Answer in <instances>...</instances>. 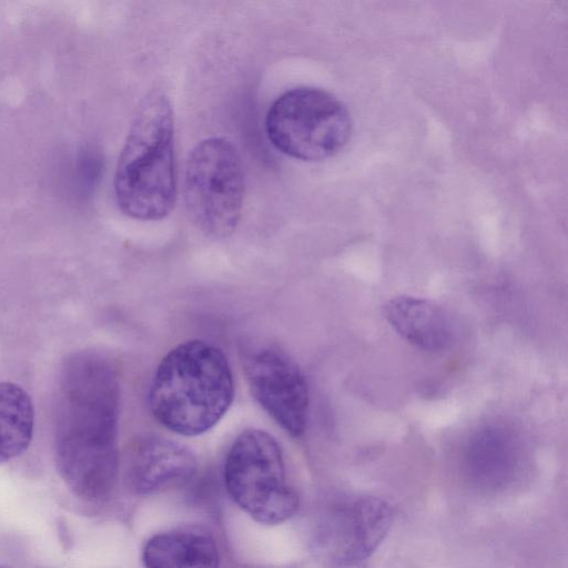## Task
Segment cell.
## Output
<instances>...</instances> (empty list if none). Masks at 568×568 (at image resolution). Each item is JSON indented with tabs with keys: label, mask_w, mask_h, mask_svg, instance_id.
Returning <instances> with one entry per match:
<instances>
[{
	"label": "cell",
	"mask_w": 568,
	"mask_h": 568,
	"mask_svg": "<svg viewBox=\"0 0 568 568\" xmlns=\"http://www.w3.org/2000/svg\"><path fill=\"white\" fill-rule=\"evenodd\" d=\"M121 386L114 363L94 351L71 354L58 378L54 459L71 491L87 501L105 499L118 474Z\"/></svg>",
	"instance_id": "obj_1"
},
{
	"label": "cell",
	"mask_w": 568,
	"mask_h": 568,
	"mask_svg": "<svg viewBox=\"0 0 568 568\" xmlns=\"http://www.w3.org/2000/svg\"><path fill=\"white\" fill-rule=\"evenodd\" d=\"M233 398V374L225 354L206 341L190 339L173 347L159 363L149 406L166 429L199 436L224 417Z\"/></svg>",
	"instance_id": "obj_2"
},
{
	"label": "cell",
	"mask_w": 568,
	"mask_h": 568,
	"mask_svg": "<svg viewBox=\"0 0 568 568\" xmlns=\"http://www.w3.org/2000/svg\"><path fill=\"white\" fill-rule=\"evenodd\" d=\"M114 194L121 212L139 221L162 220L175 205L174 114L161 90L138 105L118 160Z\"/></svg>",
	"instance_id": "obj_3"
},
{
	"label": "cell",
	"mask_w": 568,
	"mask_h": 568,
	"mask_svg": "<svg viewBox=\"0 0 568 568\" xmlns=\"http://www.w3.org/2000/svg\"><path fill=\"white\" fill-rule=\"evenodd\" d=\"M265 131L281 153L317 162L334 156L346 145L352 120L336 95L303 85L283 92L272 102L265 116Z\"/></svg>",
	"instance_id": "obj_4"
},
{
	"label": "cell",
	"mask_w": 568,
	"mask_h": 568,
	"mask_svg": "<svg viewBox=\"0 0 568 568\" xmlns=\"http://www.w3.org/2000/svg\"><path fill=\"white\" fill-rule=\"evenodd\" d=\"M245 193L241 155L222 136L200 141L186 160L183 195L186 211L204 234L223 239L239 225Z\"/></svg>",
	"instance_id": "obj_5"
},
{
	"label": "cell",
	"mask_w": 568,
	"mask_h": 568,
	"mask_svg": "<svg viewBox=\"0 0 568 568\" xmlns=\"http://www.w3.org/2000/svg\"><path fill=\"white\" fill-rule=\"evenodd\" d=\"M224 481L234 503L260 524H281L298 508L281 447L265 430L246 429L235 438L225 458Z\"/></svg>",
	"instance_id": "obj_6"
},
{
	"label": "cell",
	"mask_w": 568,
	"mask_h": 568,
	"mask_svg": "<svg viewBox=\"0 0 568 568\" xmlns=\"http://www.w3.org/2000/svg\"><path fill=\"white\" fill-rule=\"evenodd\" d=\"M248 387L261 407L293 437L306 428L310 395L305 376L282 349L257 346L244 356Z\"/></svg>",
	"instance_id": "obj_7"
},
{
	"label": "cell",
	"mask_w": 568,
	"mask_h": 568,
	"mask_svg": "<svg viewBox=\"0 0 568 568\" xmlns=\"http://www.w3.org/2000/svg\"><path fill=\"white\" fill-rule=\"evenodd\" d=\"M383 499L361 497L342 505L324 527L321 542L327 559L348 567L366 559L382 542L393 521Z\"/></svg>",
	"instance_id": "obj_8"
},
{
	"label": "cell",
	"mask_w": 568,
	"mask_h": 568,
	"mask_svg": "<svg viewBox=\"0 0 568 568\" xmlns=\"http://www.w3.org/2000/svg\"><path fill=\"white\" fill-rule=\"evenodd\" d=\"M196 469L193 453L174 440L149 435L139 440L130 466L136 493L153 494L189 480Z\"/></svg>",
	"instance_id": "obj_9"
},
{
	"label": "cell",
	"mask_w": 568,
	"mask_h": 568,
	"mask_svg": "<svg viewBox=\"0 0 568 568\" xmlns=\"http://www.w3.org/2000/svg\"><path fill=\"white\" fill-rule=\"evenodd\" d=\"M145 568H220L216 542L197 526H186L152 536L142 552Z\"/></svg>",
	"instance_id": "obj_10"
},
{
	"label": "cell",
	"mask_w": 568,
	"mask_h": 568,
	"mask_svg": "<svg viewBox=\"0 0 568 568\" xmlns=\"http://www.w3.org/2000/svg\"><path fill=\"white\" fill-rule=\"evenodd\" d=\"M392 327L409 344L424 351L445 349L452 341V325L442 308L412 296H397L385 307Z\"/></svg>",
	"instance_id": "obj_11"
},
{
	"label": "cell",
	"mask_w": 568,
	"mask_h": 568,
	"mask_svg": "<svg viewBox=\"0 0 568 568\" xmlns=\"http://www.w3.org/2000/svg\"><path fill=\"white\" fill-rule=\"evenodd\" d=\"M467 480L486 491L505 488L517 468V450L500 429H484L468 444L464 457Z\"/></svg>",
	"instance_id": "obj_12"
},
{
	"label": "cell",
	"mask_w": 568,
	"mask_h": 568,
	"mask_svg": "<svg viewBox=\"0 0 568 568\" xmlns=\"http://www.w3.org/2000/svg\"><path fill=\"white\" fill-rule=\"evenodd\" d=\"M34 409L18 384L0 382V464L22 455L33 437Z\"/></svg>",
	"instance_id": "obj_13"
},
{
	"label": "cell",
	"mask_w": 568,
	"mask_h": 568,
	"mask_svg": "<svg viewBox=\"0 0 568 568\" xmlns=\"http://www.w3.org/2000/svg\"><path fill=\"white\" fill-rule=\"evenodd\" d=\"M0 568H8V567H4V566H0Z\"/></svg>",
	"instance_id": "obj_14"
}]
</instances>
